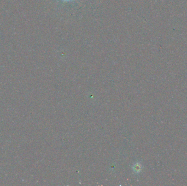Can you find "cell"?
Instances as JSON below:
<instances>
[{"label":"cell","instance_id":"cell-1","mask_svg":"<svg viewBox=\"0 0 187 186\" xmlns=\"http://www.w3.org/2000/svg\"><path fill=\"white\" fill-rule=\"evenodd\" d=\"M64 1H71V0H63Z\"/></svg>","mask_w":187,"mask_h":186}]
</instances>
